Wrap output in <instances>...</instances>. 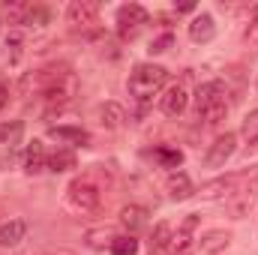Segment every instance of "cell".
<instances>
[{
  "instance_id": "obj_28",
  "label": "cell",
  "mask_w": 258,
  "mask_h": 255,
  "mask_svg": "<svg viewBox=\"0 0 258 255\" xmlns=\"http://www.w3.org/2000/svg\"><path fill=\"white\" fill-rule=\"evenodd\" d=\"M6 96H9V90H6V87H3V84H0V108H3V105H6Z\"/></svg>"
},
{
  "instance_id": "obj_18",
  "label": "cell",
  "mask_w": 258,
  "mask_h": 255,
  "mask_svg": "<svg viewBox=\"0 0 258 255\" xmlns=\"http://www.w3.org/2000/svg\"><path fill=\"white\" fill-rule=\"evenodd\" d=\"M171 222H156L153 234H150V255H165L171 246Z\"/></svg>"
},
{
  "instance_id": "obj_25",
  "label": "cell",
  "mask_w": 258,
  "mask_h": 255,
  "mask_svg": "<svg viewBox=\"0 0 258 255\" xmlns=\"http://www.w3.org/2000/svg\"><path fill=\"white\" fill-rule=\"evenodd\" d=\"M111 255H138V240L132 234H117V240L111 243Z\"/></svg>"
},
{
  "instance_id": "obj_13",
  "label": "cell",
  "mask_w": 258,
  "mask_h": 255,
  "mask_svg": "<svg viewBox=\"0 0 258 255\" xmlns=\"http://www.w3.org/2000/svg\"><path fill=\"white\" fill-rule=\"evenodd\" d=\"M165 192H168L171 201H186V198H192L195 195V186H192V180H189V174H183V171H171L168 180H165Z\"/></svg>"
},
{
  "instance_id": "obj_12",
  "label": "cell",
  "mask_w": 258,
  "mask_h": 255,
  "mask_svg": "<svg viewBox=\"0 0 258 255\" xmlns=\"http://www.w3.org/2000/svg\"><path fill=\"white\" fill-rule=\"evenodd\" d=\"M48 168V150L39 138H33L27 147H24V171L27 174H39Z\"/></svg>"
},
{
  "instance_id": "obj_15",
  "label": "cell",
  "mask_w": 258,
  "mask_h": 255,
  "mask_svg": "<svg viewBox=\"0 0 258 255\" xmlns=\"http://www.w3.org/2000/svg\"><path fill=\"white\" fill-rule=\"evenodd\" d=\"M72 96H75V75H66L63 81H57L54 87H48V90L42 93V99H45L48 105H57V108L66 105Z\"/></svg>"
},
{
  "instance_id": "obj_14",
  "label": "cell",
  "mask_w": 258,
  "mask_h": 255,
  "mask_svg": "<svg viewBox=\"0 0 258 255\" xmlns=\"http://www.w3.org/2000/svg\"><path fill=\"white\" fill-rule=\"evenodd\" d=\"M213 36H216V21L210 12H201L189 21V39L192 42H210Z\"/></svg>"
},
{
  "instance_id": "obj_7",
  "label": "cell",
  "mask_w": 258,
  "mask_h": 255,
  "mask_svg": "<svg viewBox=\"0 0 258 255\" xmlns=\"http://www.w3.org/2000/svg\"><path fill=\"white\" fill-rule=\"evenodd\" d=\"M144 24H147V9H144V6L126 3V6L117 9V33H120L123 39L138 36V30H141Z\"/></svg>"
},
{
  "instance_id": "obj_17",
  "label": "cell",
  "mask_w": 258,
  "mask_h": 255,
  "mask_svg": "<svg viewBox=\"0 0 258 255\" xmlns=\"http://www.w3.org/2000/svg\"><path fill=\"white\" fill-rule=\"evenodd\" d=\"M24 234H27V222L24 219H9V222L0 225V246L3 249L6 246H15V243L24 240Z\"/></svg>"
},
{
  "instance_id": "obj_11",
  "label": "cell",
  "mask_w": 258,
  "mask_h": 255,
  "mask_svg": "<svg viewBox=\"0 0 258 255\" xmlns=\"http://www.w3.org/2000/svg\"><path fill=\"white\" fill-rule=\"evenodd\" d=\"M195 246H198V252H201V255L225 252V249L231 246V231H225V228H213V231L201 234V237L195 240Z\"/></svg>"
},
{
  "instance_id": "obj_3",
  "label": "cell",
  "mask_w": 258,
  "mask_h": 255,
  "mask_svg": "<svg viewBox=\"0 0 258 255\" xmlns=\"http://www.w3.org/2000/svg\"><path fill=\"white\" fill-rule=\"evenodd\" d=\"M255 204H258V174L246 171L243 180L237 183V189L231 192V198L225 201V210H228L231 219H243V216H249V210Z\"/></svg>"
},
{
  "instance_id": "obj_5",
  "label": "cell",
  "mask_w": 258,
  "mask_h": 255,
  "mask_svg": "<svg viewBox=\"0 0 258 255\" xmlns=\"http://www.w3.org/2000/svg\"><path fill=\"white\" fill-rule=\"evenodd\" d=\"M243 174L246 171H240V174H225V177H216V180H207V183H201V189H195V195L201 198V201H228L231 198V192L237 189V183L243 180Z\"/></svg>"
},
{
  "instance_id": "obj_1",
  "label": "cell",
  "mask_w": 258,
  "mask_h": 255,
  "mask_svg": "<svg viewBox=\"0 0 258 255\" xmlns=\"http://www.w3.org/2000/svg\"><path fill=\"white\" fill-rule=\"evenodd\" d=\"M192 108L198 114V120H204L207 126L219 123L225 114H228V90L222 81H204L198 84L192 96Z\"/></svg>"
},
{
  "instance_id": "obj_29",
  "label": "cell",
  "mask_w": 258,
  "mask_h": 255,
  "mask_svg": "<svg viewBox=\"0 0 258 255\" xmlns=\"http://www.w3.org/2000/svg\"><path fill=\"white\" fill-rule=\"evenodd\" d=\"M45 255H75V252H69V249H48Z\"/></svg>"
},
{
  "instance_id": "obj_26",
  "label": "cell",
  "mask_w": 258,
  "mask_h": 255,
  "mask_svg": "<svg viewBox=\"0 0 258 255\" xmlns=\"http://www.w3.org/2000/svg\"><path fill=\"white\" fill-rule=\"evenodd\" d=\"M156 159H159L162 165H168V168H177V165L183 162V153H180V150H165V147H159V150H156Z\"/></svg>"
},
{
  "instance_id": "obj_10",
  "label": "cell",
  "mask_w": 258,
  "mask_h": 255,
  "mask_svg": "<svg viewBox=\"0 0 258 255\" xmlns=\"http://www.w3.org/2000/svg\"><path fill=\"white\" fill-rule=\"evenodd\" d=\"M186 105H189V93H186L183 84H171V87L159 96V111H162L165 117H180V114L186 111Z\"/></svg>"
},
{
  "instance_id": "obj_27",
  "label": "cell",
  "mask_w": 258,
  "mask_h": 255,
  "mask_svg": "<svg viewBox=\"0 0 258 255\" xmlns=\"http://www.w3.org/2000/svg\"><path fill=\"white\" fill-rule=\"evenodd\" d=\"M168 45H171V36H162V39H156V42L150 45V51H153V54H162Z\"/></svg>"
},
{
  "instance_id": "obj_9",
  "label": "cell",
  "mask_w": 258,
  "mask_h": 255,
  "mask_svg": "<svg viewBox=\"0 0 258 255\" xmlns=\"http://www.w3.org/2000/svg\"><path fill=\"white\" fill-rule=\"evenodd\" d=\"M96 18H99V6L96 3H90V0H72L69 6H66V21L72 24V27H93L96 24Z\"/></svg>"
},
{
  "instance_id": "obj_23",
  "label": "cell",
  "mask_w": 258,
  "mask_h": 255,
  "mask_svg": "<svg viewBox=\"0 0 258 255\" xmlns=\"http://www.w3.org/2000/svg\"><path fill=\"white\" fill-rule=\"evenodd\" d=\"M30 9H33L30 3H6V6H3V15H6L9 24H27Z\"/></svg>"
},
{
  "instance_id": "obj_6",
  "label": "cell",
  "mask_w": 258,
  "mask_h": 255,
  "mask_svg": "<svg viewBox=\"0 0 258 255\" xmlns=\"http://www.w3.org/2000/svg\"><path fill=\"white\" fill-rule=\"evenodd\" d=\"M234 150H237V135H234V132H222V135H216L213 144L207 147L204 165H207V168H222V165L234 156Z\"/></svg>"
},
{
  "instance_id": "obj_2",
  "label": "cell",
  "mask_w": 258,
  "mask_h": 255,
  "mask_svg": "<svg viewBox=\"0 0 258 255\" xmlns=\"http://www.w3.org/2000/svg\"><path fill=\"white\" fill-rule=\"evenodd\" d=\"M165 81H168V72L162 69V66L156 63H138L132 66V72H129V96L135 99V102H150L153 96H159L162 90H165Z\"/></svg>"
},
{
  "instance_id": "obj_8",
  "label": "cell",
  "mask_w": 258,
  "mask_h": 255,
  "mask_svg": "<svg viewBox=\"0 0 258 255\" xmlns=\"http://www.w3.org/2000/svg\"><path fill=\"white\" fill-rule=\"evenodd\" d=\"M198 222H201V216L198 213H189L180 225H177V231L171 234V246H168V255H189L195 249V228H198Z\"/></svg>"
},
{
  "instance_id": "obj_16",
  "label": "cell",
  "mask_w": 258,
  "mask_h": 255,
  "mask_svg": "<svg viewBox=\"0 0 258 255\" xmlns=\"http://www.w3.org/2000/svg\"><path fill=\"white\" fill-rule=\"evenodd\" d=\"M96 117H99V123L105 129H120L126 123V108L120 102H105V105H99Z\"/></svg>"
},
{
  "instance_id": "obj_19",
  "label": "cell",
  "mask_w": 258,
  "mask_h": 255,
  "mask_svg": "<svg viewBox=\"0 0 258 255\" xmlns=\"http://www.w3.org/2000/svg\"><path fill=\"white\" fill-rule=\"evenodd\" d=\"M120 225L126 228L129 234H135L138 228H144V225H147V210H144V207H138V204H126V207L120 210Z\"/></svg>"
},
{
  "instance_id": "obj_22",
  "label": "cell",
  "mask_w": 258,
  "mask_h": 255,
  "mask_svg": "<svg viewBox=\"0 0 258 255\" xmlns=\"http://www.w3.org/2000/svg\"><path fill=\"white\" fill-rule=\"evenodd\" d=\"M51 135L60 138V141H69V144H81V147L90 141V135H87L81 126H54L51 129Z\"/></svg>"
},
{
  "instance_id": "obj_24",
  "label": "cell",
  "mask_w": 258,
  "mask_h": 255,
  "mask_svg": "<svg viewBox=\"0 0 258 255\" xmlns=\"http://www.w3.org/2000/svg\"><path fill=\"white\" fill-rule=\"evenodd\" d=\"M240 138H243L249 147H255L258 144V108L243 117V123H240Z\"/></svg>"
},
{
  "instance_id": "obj_21",
  "label": "cell",
  "mask_w": 258,
  "mask_h": 255,
  "mask_svg": "<svg viewBox=\"0 0 258 255\" xmlns=\"http://www.w3.org/2000/svg\"><path fill=\"white\" fill-rule=\"evenodd\" d=\"M114 240H117L114 228H93V231H87V246L90 249H111Z\"/></svg>"
},
{
  "instance_id": "obj_20",
  "label": "cell",
  "mask_w": 258,
  "mask_h": 255,
  "mask_svg": "<svg viewBox=\"0 0 258 255\" xmlns=\"http://www.w3.org/2000/svg\"><path fill=\"white\" fill-rule=\"evenodd\" d=\"M78 162H75V153L69 147H57L54 153H48V171L54 174H63V171H72Z\"/></svg>"
},
{
  "instance_id": "obj_4",
  "label": "cell",
  "mask_w": 258,
  "mask_h": 255,
  "mask_svg": "<svg viewBox=\"0 0 258 255\" xmlns=\"http://www.w3.org/2000/svg\"><path fill=\"white\" fill-rule=\"evenodd\" d=\"M66 198H69V204H72L75 210L90 213V210L99 207L102 192H99V186H96L93 180H87V177H75V180L66 186Z\"/></svg>"
},
{
  "instance_id": "obj_30",
  "label": "cell",
  "mask_w": 258,
  "mask_h": 255,
  "mask_svg": "<svg viewBox=\"0 0 258 255\" xmlns=\"http://www.w3.org/2000/svg\"><path fill=\"white\" fill-rule=\"evenodd\" d=\"M192 9H195L192 3H180V6H177V12H192Z\"/></svg>"
}]
</instances>
